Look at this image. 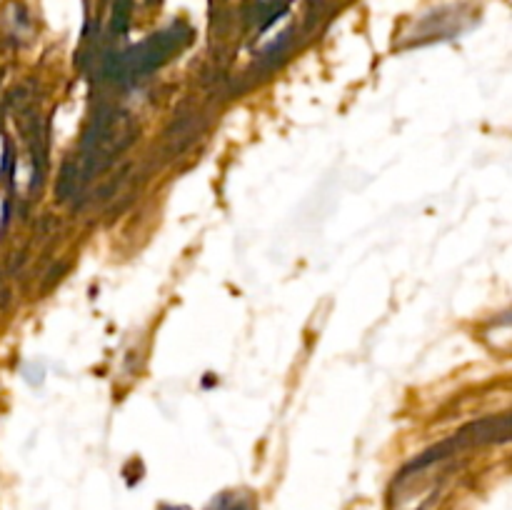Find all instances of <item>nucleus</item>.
<instances>
[{
    "instance_id": "obj_1",
    "label": "nucleus",
    "mask_w": 512,
    "mask_h": 510,
    "mask_svg": "<svg viewBox=\"0 0 512 510\" xmlns=\"http://www.w3.org/2000/svg\"><path fill=\"white\" fill-rule=\"evenodd\" d=\"M208 510H253V505H250V500L240 498V495H223Z\"/></svg>"
},
{
    "instance_id": "obj_2",
    "label": "nucleus",
    "mask_w": 512,
    "mask_h": 510,
    "mask_svg": "<svg viewBox=\"0 0 512 510\" xmlns=\"http://www.w3.org/2000/svg\"><path fill=\"white\" fill-rule=\"evenodd\" d=\"M168 510H180V508H168Z\"/></svg>"
}]
</instances>
